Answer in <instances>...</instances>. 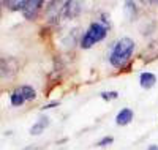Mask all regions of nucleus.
I'll use <instances>...</instances> for the list:
<instances>
[{"instance_id":"obj_11","label":"nucleus","mask_w":158,"mask_h":150,"mask_svg":"<svg viewBox=\"0 0 158 150\" xmlns=\"http://www.w3.org/2000/svg\"><path fill=\"white\" fill-rule=\"evenodd\" d=\"M117 97H118V93H117V92H103V93H101V98H103V100H106V101L115 100Z\"/></svg>"},{"instance_id":"obj_4","label":"nucleus","mask_w":158,"mask_h":150,"mask_svg":"<svg viewBox=\"0 0 158 150\" xmlns=\"http://www.w3.org/2000/svg\"><path fill=\"white\" fill-rule=\"evenodd\" d=\"M41 6H43V2H40V0H33V2L32 0H27V6L24 10V16L27 19H35L38 10Z\"/></svg>"},{"instance_id":"obj_8","label":"nucleus","mask_w":158,"mask_h":150,"mask_svg":"<svg viewBox=\"0 0 158 150\" xmlns=\"http://www.w3.org/2000/svg\"><path fill=\"white\" fill-rule=\"evenodd\" d=\"M3 6H8L11 10H19L24 13L25 6H27V0H18V2H13V0H10V2H2Z\"/></svg>"},{"instance_id":"obj_2","label":"nucleus","mask_w":158,"mask_h":150,"mask_svg":"<svg viewBox=\"0 0 158 150\" xmlns=\"http://www.w3.org/2000/svg\"><path fill=\"white\" fill-rule=\"evenodd\" d=\"M108 35V29L106 25H103L100 22H92L89 25V29L85 30V33L81 38V46L84 49H89L94 44L100 43L101 40H104V36Z\"/></svg>"},{"instance_id":"obj_6","label":"nucleus","mask_w":158,"mask_h":150,"mask_svg":"<svg viewBox=\"0 0 158 150\" xmlns=\"http://www.w3.org/2000/svg\"><path fill=\"white\" fill-rule=\"evenodd\" d=\"M49 127V119L46 117V115H41L38 119V122L30 128V134H33V136H36V134H41L46 128Z\"/></svg>"},{"instance_id":"obj_10","label":"nucleus","mask_w":158,"mask_h":150,"mask_svg":"<svg viewBox=\"0 0 158 150\" xmlns=\"http://www.w3.org/2000/svg\"><path fill=\"white\" fill-rule=\"evenodd\" d=\"M24 103H25V98L22 97V93H21L19 90H16V92L11 93V104L15 106V107H21Z\"/></svg>"},{"instance_id":"obj_14","label":"nucleus","mask_w":158,"mask_h":150,"mask_svg":"<svg viewBox=\"0 0 158 150\" xmlns=\"http://www.w3.org/2000/svg\"><path fill=\"white\" fill-rule=\"evenodd\" d=\"M147 150H158V145H150Z\"/></svg>"},{"instance_id":"obj_3","label":"nucleus","mask_w":158,"mask_h":150,"mask_svg":"<svg viewBox=\"0 0 158 150\" xmlns=\"http://www.w3.org/2000/svg\"><path fill=\"white\" fill-rule=\"evenodd\" d=\"M62 13L65 18L73 19L74 16H77L81 13V5L77 2H65V3H62Z\"/></svg>"},{"instance_id":"obj_9","label":"nucleus","mask_w":158,"mask_h":150,"mask_svg":"<svg viewBox=\"0 0 158 150\" xmlns=\"http://www.w3.org/2000/svg\"><path fill=\"white\" fill-rule=\"evenodd\" d=\"M18 90L22 93V97L25 98V101H27V100H29V101H32V100H35V98H36V92H35L30 85H22V87H21V89H18Z\"/></svg>"},{"instance_id":"obj_1","label":"nucleus","mask_w":158,"mask_h":150,"mask_svg":"<svg viewBox=\"0 0 158 150\" xmlns=\"http://www.w3.org/2000/svg\"><path fill=\"white\" fill-rule=\"evenodd\" d=\"M135 51V41L131 38H120L118 41L112 46L111 56H109V63L114 68H122L128 63L131 54Z\"/></svg>"},{"instance_id":"obj_12","label":"nucleus","mask_w":158,"mask_h":150,"mask_svg":"<svg viewBox=\"0 0 158 150\" xmlns=\"http://www.w3.org/2000/svg\"><path fill=\"white\" fill-rule=\"evenodd\" d=\"M112 138H111V136H109V138H104V139H101L100 142H98V145L100 147H103V145H109V144H112Z\"/></svg>"},{"instance_id":"obj_5","label":"nucleus","mask_w":158,"mask_h":150,"mask_svg":"<svg viewBox=\"0 0 158 150\" xmlns=\"http://www.w3.org/2000/svg\"><path fill=\"white\" fill-rule=\"evenodd\" d=\"M131 120H133V111H131V109H128V107H125V109H122V111L117 114L115 123L120 125V127H125V125L130 123Z\"/></svg>"},{"instance_id":"obj_13","label":"nucleus","mask_w":158,"mask_h":150,"mask_svg":"<svg viewBox=\"0 0 158 150\" xmlns=\"http://www.w3.org/2000/svg\"><path fill=\"white\" fill-rule=\"evenodd\" d=\"M54 106H57V103H49V104H46V106H44V109H49V107H54Z\"/></svg>"},{"instance_id":"obj_7","label":"nucleus","mask_w":158,"mask_h":150,"mask_svg":"<svg viewBox=\"0 0 158 150\" xmlns=\"http://www.w3.org/2000/svg\"><path fill=\"white\" fill-rule=\"evenodd\" d=\"M139 82H141V87L142 89H152L156 82V76L152 74V73H142L141 77H139Z\"/></svg>"}]
</instances>
